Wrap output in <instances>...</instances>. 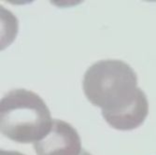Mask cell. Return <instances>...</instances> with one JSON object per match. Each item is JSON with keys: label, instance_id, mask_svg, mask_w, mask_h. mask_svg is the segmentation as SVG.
Here are the masks:
<instances>
[{"label": "cell", "instance_id": "obj_1", "mask_svg": "<svg viewBox=\"0 0 156 155\" xmlns=\"http://www.w3.org/2000/svg\"><path fill=\"white\" fill-rule=\"evenodd\" d=\"M85 96L102 109V116L112 128L134 130L149 113L145 93L137 87L135 70L121 60H101L93 64L84 74Z\"/></svg>", "mask_w": 156, "mask_h": 155}, {"label": "cell", "instance_id": "obj_2", "mask_svg": "<svg viewBox=\"0 0 156 155\" xmlns=\"http://www.w3.org/2000/svg\"><path fill=\"white\" fill-rule=\"evenodd\" d=\"M52 125L51 112L36 93L15 89L0 102V131L18 143H32L42 139Z\"/></svg>", "mask_w": 156, "mask_h": 155}, {"label": "cell", "instance_id": "obj_3", "mask_svg": "<svg viewBox=\"0 0 156 155\" xmlns=\"http://www.w3.org/2000/svg\"><path fill=\"white\" fill-rule=\"evenodd\" d=\"M37 155H80L81 141L77 130L61 120H52L50 132L34 143Z\"/></svg>", "mask_w": 156, "mask_h": 155}, {"label": "cell", "instance_id": "obj_4", "mask_svg": "<svg viewBox=\"0 0 156 155\" xmlns=\"http://www.w3.org/2000/svg\"><path fill=\"white\" fill-rule=\"evenodd\" d=\"M0 155H24V154L15 150H1L0 151Z\"/></svg>", "mask_w": 156, "mask_h": 155}, {"label": "cell", "instance_id": "obj_5", "mask_svg": "<svg viewBox=\"0 0 156 155\" xmlns=\"http://www.w3.org/2000/svg\"><path fill=\"white\" fill-rule=\"evenodd\" d=\"M80 155H91L89 152H87V151H85V150H82L81 151V153H80Z\"/></svg>", "mask_w": 156, "mask_h": 155}]
</instances>
